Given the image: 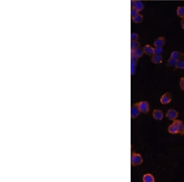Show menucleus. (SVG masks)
Wrapping results in <instances>:
<instances>
[{"label": "nucleus", "mask_w": 184, "mask_h": 182, "mask_svg": "<svg viewBox=\"0 0 184 182\" xmlns=\"http://www.w3.org/2000/svg\"><path fill=\"white\" fill-rule=\"evenodd\" d=\"M143 163V158L142 156L139 154L133 152L131 156V164L133 166H137L141 165Z\"/></svg>", "instance_id": "obj_1"}, {"label": "nucleus", "mask_w": 184, "mask_h": 182, "mask_svg": "<svg viewBox=\"0 0 184 182\" xmlns=\"http://www.w3.org/2000/svg\"><path fill=\"white\" fill-rule=\"evenodd\" d=\"M139 109L141 113L147 114L150 110V105L147 101H140L138 102Z\"/></svg>", "instance_id": "obj_2"}, {"label": "nucleus", "mask_w": 184, "mask_h": 182, "mask_svg": "<svg viewBox=\"0 0 184 182\" xmlns=\"http://www.w3.org/2000/svg\"><path fill=\"white\" fill-rule=\"evenodd\" d=\"M178 115H179L178 112L172 109H169L167 111L166 114V117L167 119L169 120H172V121L176 120Z\"/></svg>", "instance_id": "obj_3"}, {"label": "nucleus", "mask_w": 184, "mask_h": 182, "mask_svg": "<svg viewBox=\"0 0 184 182\" xmlns=\"http://www.w3.org/2000/svg\"><path fill=\"white\" fill-rule=\"evenodd\" d=\"M140 113H141V112H140L139 109L138 102H136V104L133 105L132 106V108H131V117H132V119H136L139 115Z\"/></svg>", "instance_id": "obj_4"}, {"label": "nucleus", "mask_w": 184, "mask_h": 182, "mask_svg": "<svg viewBox=\"0 0 184 182\" xmlns=\"http://www.w3.org/2000/svg\"><path fill=\"white\" fill-rule=\"evenodd\" d=\"M172 101V96L169 93H166L163 94L160 98V102L163 105L168 104Z\"/></svg>", "instance_id": "obj_5"}, {"label": "nucleus", "mask_w": 184, "mask_h": 182, "mask_svg": "<svg viewBox=\"0 0 184 182\" xmlns=\"http://www.w3.org/2000/svg\"><path fill=\"white\" fill-rule=\"evenodd\" d=\"M152 117L155 120H162L164 117V114L163 112L159 109H155L152 113Z\"/></svg>", "instance_id": "obj_6"}, {"label": "nucleus", "mask_w": 184, "mask_h": 182, "mask_svg": "<svg viewBox=\"0 0 184 182\" xmlns=\"http://www.w3.org/2000/svg\"><path fill=\"white\" fill-rule=\"evenodd\" d=\"M165 43H166L165 38H164V37H159L154 41L153 45L155 47H163L164 45H165Z\"/></svg>", "instance_id": "obj_7"}, {"label": "nucleus", "mask_w": 184, "mask_h": 182, "mask_svg": "<svg viewBox=\"0 0 184 182\" xmlns=\"http://www.w3.org/2000/svg\"><path fill=\"white\" fill-rule=\"evenodd\" d=\"M168 132L171 134H179V129L177 126V124L175 121H173V123L169 126L168 127Z\"/></svg>", "instance_id": "obj_8"}, {"label": "nucleus", "mask_w": 184, "mask_h": 182, "mask_svg": "<svg viewBox=\"0 0 184 182\" xmlns=\"http://www.w3.org/2000/svg\"><path fill=\"white\" fill-rule=\"evenodd\" d=\"M174 121H175V123L177 124V126L178 127L179 134H180L181 135L184 134V124H183V121L181 120H177V119L174 120Z\"/></svg>", "instance_id": "obj_9"}, {"label": "nucleus", "mask_w": 184, "mask_h": 182, "mask_svg": "<svg viewBox=\"0 0 184 182\" xmlns=\"http://www.w3.org/2000/svg\"><path fill=\"white\" fill-rule=\"evenodd\" d=\"M153 49L154 48L152 47L151 46L149 45V44H147V45L145 46L143 48V50H144V52L145 54H146L147 55H149V56H152L153 55Z\"/></svg>", "instance_id": "obj_10"}, {"label": "nucleus", "mask_w": 184, "mask_h": 182, "mask_svg": "<svg viewBox=\"0 0 184 182\" xmlns=\"http://www.w3.org/2000/svg\"><path fill=\"white\" fill-rule=\"evenodd\" d=\"M170 57L175 59L176 60H180V59L183 58V53L179 51H173L171 53Z\"/></svg>", "instance_id": "obj_11"}, {"label": "nucleus", "mask_w": 184, "mask_h": 182, "mask_svg": "<svg viewBox=\"0 0 184 182\" xmlns=\"http://www.w3.org/2000/svg\"><path fill=\"white\" fill-rule=\"evenodd\" d=\"M151 61L154 64H160L163 61V57L162 55H153Z\"/></svg>", "instance_id": "obj_12"}, {"label": "nucleus", "mask_w": 184, "mask_h": 182, "mask_svg": "<svg viewBox=\"0 0 184 182\" xmlns=\"http://www.w3.org/2000/svg\"><path fill=\"white\" fill-rule=\"evenodd\" d=\"M142 181L144 182H154L155 178L151 174H146L143 175Z\"/></svg>", "instance_id": "obj_13"}, {"label": "nucleus", "mask_w": 184, "mask_h": 182, "mask_svg": "<svg viewBox=\"0 0 184 182\" xmlns=\"http://www.w3.org/2000/svg\"><path fill=\"white\" fill-rule=\"evenodd\" d=\"M132 53H134V55L138 57V58H140L142 57V55H144V50H143V48H135V49H132Z\"/></svg>", "instance_id": "obj_14"}, {"label": "nucleus", "mask_w": 184, "mask_h": 182, "mask_svg": "<svg viewBox=\"0 0 184 182\" xmlns=\"http://www.w3.org/2000/svg\"><path fill=\"white\" fill-rule=\"evenodd\" d=\"M133 8L136 9L138 12H140L144 9V4L141 1H135Z\"/></svg>", "instance_id": "obj_15"}, {"label": "nucleus", "mask_w": 184, "mask_h": 182, "mask_svg": "<svg viewBox=\"0 0 184 182\" xmlns=\"http://www.w3.org/2000/svg\"><path fill=\"white\" fill-rule=\"evenodd\" d=\"M143 19H144V17H143V16L142 14H138L137 16H136L135 17H132V20L134 23H141L142 21H143Z\"/></svg>", "instance_id": "obj_16"}, {"label": "nucleus", "mask_w": 184, "mask_h": 182, "mask_svg": "<svg viewBox=\"0 0 184 182\" xmlns=\"http://www.w3.org/2000/svg\"><path fill=\"white\" fill-rule=\"evenodd\" d=\"M177 60L170 57V58H169V60L167 61V65L169 67H176V65H177Z\"/></svg>", "instance_id": "obj_17"}, {"label": "nucleus", "mask_w": 184, "mask_h": 182, "mask_svg": "<svg viewBox=\"0 0 184 182\" xmlns=\"http://www.w3.org/2000/svg\"><path fill=\"white\" fill-rule=\"evenodd\" d=\"M177 16L182 18H184V6H179L177 9Z\"/></svg>", "instance_id": "obj_18"}, {"label": "nucleus", "mask_w": 184, "mask_h": 182, "mask_svg": "<svg viewBox=\"0 0 184 182\" xmlns=\"http://www.w3.org/2000/svg\"><path fill=\"white\" fill-rule=\"evenodd\" d=\"M176 68L181 69V70H184V58H183L177 60Z\"/></svg>", "instance_id": "obj_19"}, {"label": "nucleus", "mask_w": 184, "mask_h": 182, "mask_svg": "<svg viewBox=\"0 0 184 182\" xmlns=\"http://www.w3.org/2000/svg\"><path fill=\"white\" fill-rule=\"evenodd\" d=\"M163 52V48L161 47H155L153 49V55H161Z\"/></svg>", "instance_id": "obj_20"}, {"label": "nucleus", "mask_w": 184, "mask_h": 182, "mask_svg": "<svg viewBox=\"0 0 184 182\" xmlns=\"http://www.w3.org/2000/svg\"><path fill=\"white\" fill-rule=\"evenodd\" d=\"M139 47H140V43L138 41H132V42H131L132 49H135Z\"/></svg>", "instance_id": "obj_21"}, {"label": "nucleus", "mask_w": 184, "mask_h": 182, "mask_svg": "<svg viewBox=\"0 0 184 182\" xmlns=\"http://www.w3.org/2000/svg\"><path fill=\"white\" fill-rule=\"evenodd\" d=\"M136 63L134 61L131 62V73H132V76H133L135 74V70H136Z\"/></svg>", "instance_id": "obj_22"}, {"label": "nucleus", "mask_w": 184, "mask_h": 182, "mask_svg": "<svg viewBox=\"0 0 184 182\" xmlns=\"http://www.w3.org/2000/svg\"><path fill=\"white\" fill-rule=\"evenodd\" d=\"M139 35L138 34L136 33H133L131 34V39L132 41H138L139 39Z\"/></svg>", "instance_id": "obj_23"}, {"label": "nucleus", "mask_w": 184, "mask_h": 182, "mask_svg": "<svg viewBox=\"0 0 184 182\" xmlns=\"http://www.w3.org/2000/svg\"><path fill=\"white\" fill-rule=\"evenodd\" d=\"M139 14V12L137 11L136 9L134 8H132V10H131V15H132V17H134L136 16Z\"/></svg>", "instance_id": "obj_24"}, {"label": "nucleus", "mask_w": 184, "mask_h": 182, "mask_svg": "<svg viewBox=\"0 0 184 182\" xmlns=\"http://www.w3.org/2000/svg\"><path fill=\"white\" fill-rule=\"evenodd\" d=\"M131 61H134V62H137L138 61L139 58L138 57L136 56L134 53L131 52Z\"/></svg>", "instance_id": "obj_25"}, {"label": "nucleus", "mask_w": 184, "mask_h": 182, "mask_svg": "<svg viewBox=\"0 0 184 182\" xmlns=\"http://www.w3.org/2000/svg\"><path fill=\"white\" fill-rule=\"evenodd\" d=\"M179 85H180L181 89L184 91V77H182L180 79V81H179Z\"/></svg>", "instance_id": "obj_26"}, {"label": "nucleus", "mask_w": 184, "mask_h": 182, "mask_svg": "<svg viewBox=\"0 0 184 182\" xmlns=\"http://www.w3.org/2000/svg\"><path fill=\"white\" fill-rule=\"evenodd\" d=\"M181 27L183 29H184V18H183L181 20Z\"/></svg>", "instance_id": "obj_27"}]
</instances>
